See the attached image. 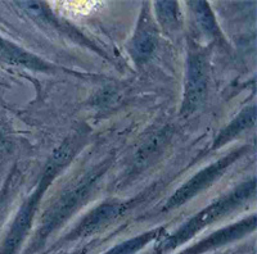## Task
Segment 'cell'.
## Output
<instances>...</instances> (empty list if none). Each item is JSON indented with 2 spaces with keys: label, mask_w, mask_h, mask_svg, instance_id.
I'll list each match as a JSON object with an SVG mask.
<instances>
[{
  "label": "cell",
  "mask_w": 257,
  "mask_h": 254,
  "mask_svg": "<svg viewBox=\"0 0 257 254\" xmlns=\"http://www.w3.org/2000/svg\"><path fill=\"white\" fill-rule=\"evenodd\" d=\"M76 143L77 141L75 139H68L53 153L39 181L38 187L34 190V193L18 210V214L9 230L8 236L6 237L3 245L0 248V254H15V251L20 248L21 242L24 241L27 231L31 227L32 219L35 216L36 208L43 198V194L49 187L53 180L59 175L62 169L71 162L76 152Z\"/></svg>",
  "instance_id": "6da1fadb"
},
{
  "label": "cell",
  "mask_w": 257,
  "mask_h": 254,
  "mask_svg": "<svg viewBox=\"0 0 257 254\" xmlns=\"http://www.w3.org/2000/svg\"><path fill=\"white\" fill-rule=\"evenodd\" d=\"M254 190H256V181H254V180L240 185L239 187H237V189L234 190L233 193L228 194V195L224 196V198L219 199L217 202L212 203V204L208 205L207 208L201 210L198 214H196L192 219H189L180 230L176 231L173 236L169 237L167 240H165V241L158 246L157 250L160 251V253H162V251L174 249L175 246H178L179 244H181V242L187 241L189 237L194 236L201 228L207 226L208 223L216 221L217 218L225 216L228 212L233 210L234 208H237L239 207L240 204H243L247 199L251 198V196L253 195Z\"/></svg>",
  "instance_id": "7a4b0ae2"
},
{
  "label": "cell",
  "mask_w": 257,
  "mask_h": 254,
  "mask_svg": "<svg viewBox=\"0 0 257 254\" xmlns=\"http://www.w3.org/2000/svg\"><path fill=\"white\" fill-rule=\"evenodd\" d=\"M105 168H107V163L102 164L96 169L91 171L89 176H86L76 187L67 191L62 198H59L56 204L50 207V209L45 213L43 222H41L34 246H39V244L45 237L49 236L50 232H53L59 225H62L80 205H82V203L89 198V195H91L94 186L103 176Z\"/></svg>",
  "instance_id": "3957f363"
},
{
  "label": "cell",
  "mask_w": 257,
  "mask_h": 254,
  "mask_svg": "<svg viewBox=\"0 0 257 254\" xmlns=\"http://www.w3.org/2000/svg\"><path fill=\"white\" fill-rule=\"evenodd\" d=\"M243 152H244V149L234 150L233 153H229L228 155H225L224 158L219 159L217 162L211 164V166L199 171L194 177L190 178L189 181L185 182L180 189L176 190L175 194L169 199L166 208L171 209V208L183 205L189 199H192L193 196H196L197 194L202 193L203 190L211 186L220 176L224 175V172L228 169L229 166H231L234 162L237 161L238 158L243 154Z\"/></svg>",
  "instance_id": "277c9868"
},
{
  "label": "cell",
  "mask_w": 257,
  "mask_h": 254,
  "mask_svg": "<svg viewBox=\"0 0 257 254\" xmlns=\"http://www.w3.org/2000/svg\"><path fill=\"white\" fill-rule=\"evenodd\" d=\"M208 71L207 62L203 54L196 53L188 61L187 77H185L184 99L181 105V114L188 116L196 112L205 102L207 94Z\"/></svg>",
  "instance_id": "5b68a950"
},
{
  "label": "cell",
  "mask_w": 257,
  "mask_h": 254,
  "mask_svg": "<svg viewBox=\"0 0 257 254\" xmlns=\"http://www.w3.org/2000/svg\"><path fill=\"white\" fill-rule=\"evenodd\" d=\"M123 209H125V203H103L99 207H96L95 209L91 210L90 213L80 222V225L71 232L70 239L88 236V235L93 234V232L98 231L99 228H102L103 226H105V223H109L112 219L116 218Z\"/></svg>",
  "instance_id": "8992f818"
},
{
  "label": "cell",
  "mask_w": 257,
  "mask_h": 254,
  "mask_svg": "<svg viewBox=\"0 0 257 254\" xmlns=\"http://www.w3.org/2000/svg\"><path fill=\"white\" fill-rule=\"evenodd\" d=\"M254 221H256V217H249L245 221L239 222L237 225H234L233 227L224 228V230L219 231L216 234H213L212 236L208 237V239L203 240L202 242L197 244L194 248L189 249V250L184 251L183 254H198L201 251H205L207 249L212 248V246L221 245L224 242H228L230 240L235 239V237H239L242 235H244L245 232H248L249 230L254 227Z\"/></svg>",
  "instance_id": "52a82bcc"
},
{
  "label": "cell",
  "mask_w": 257,
  "mask_h": 254,
  "mask_svg": "<svg viewBox=\"0 0 257 254\" xmlns=\"http://www.w3.org/2000/svg\"><path fill=\"white\" fill-rule=\"evenodd\" d=\"M0 61L39 71H45L49 68V66L45 65L44 62L36 58L35 56H32L30 53L25 52L24 49L16 47L15 44L9 43L8 40L3 38H0Z\"/></svg>",
  "instance_id": "ba28073f"
},
{
  "label": "cell",
  "mask_w": 257,
  "mask_h": 254,
  "mask_svg": "<svg viewBox=\"0 0 257 254\" xmlns=\"http://www.w3.org/2000/svg\"><path fill=\"white\" fill-rule=\"evenodd\" d=\"M254 120H256V108L254 107H249V108L244 109L242 113L238 116L230 125L221 132L219 137L215 141V148H219V146L224 145V144L228 143L230 139H233L234 136H237L238 134L245 130L247 127H249L251 125H253Z\"/></svg>",
  "instance_id": "9c48e42d"
},
{
  "label": "cell",
  "mask_w": 257,
  "mask_h": 254,
  "mask_svg": "<svg viewBox=\"0 0 257 254\" xmlns=\"http://www.w3.org/2000/svg\"><path fill=\"white\" fill-rule=\"evenodd\" d=\"M156 49V36L152 30L148 27L138 30L137 35L132 44V53L135 61L146 62L152 57Z\"/></svg>",
  "instance_id": "30bf717a"
},
{
  "label": "cell",
  "mask_w": 257,
  "mask_h": 254,
  "mask_svg": "<svg viewBox=\"0 0 257 254\" xmlns=\"http://www.w3.org/2000/svg\"><path fill=\"white\" fill-rule=\"evenodd\" d=\"M190 6L194 9L197 20H198L199 25L202 26L203 31H206L208 35H215V34H217L216 22H215V18H213V15L211 12L208 4L206 2H192Z\"/></svg>",
  "instance_id": "8fae6325"
},
{
  "label": "cell",
  "mask_w": 257,
  "mask_h": 254,
  "mask_svg": "<svg viewBox=\"0 0 257 254\" xmlns=\"http://www.w3.org/2000/svg\"><path fill=\"white\" fill-rule=\"evenodd\" d=\"M157 234H160V230L151 231V232H147V234L141 235V236H137L134 239L128 240V241L122 242L120 245L114 246L113 249L105 254H134L135 251L139 250L141 248H143L147 242H149L151 240L155 239L157 236Z\"/></svg>",
  "instance_id": "7c38bea8"
},
{
  "label": "cell",
  "mask_w": 257,
  "mask_h": 254,
  "mask_svg": "<svg viewBox=\"0 0 257 254\" xmlns=\"http://www.w3.org/2000/svg\"><path fill=\"white\" fill-rule=\"evenodd\" d=\"M157 7V15L162 25L166 27H174L178 25V8L175 2H158L156 3Z\"/></svg>",
  "instance_id": "4fadbf2b"
},
{
  "label": "cell",
  "mask_w": 257,
  "mask_h": 254,
  "mask_svg": "<svg viewBox=\"0 0 257 254\" xmlns=\"http://www.w3.org/2000/svg\"><path fill=\"white\" fill-rule=\"evenodd\" d=\"M9 191H11V186L7 185V187H4L3 191L0 193V217H2V212L4 209V205H7L9 198Z\"/></svg>",
  "instance_id": "5bb4252c"
}]
</instances>
